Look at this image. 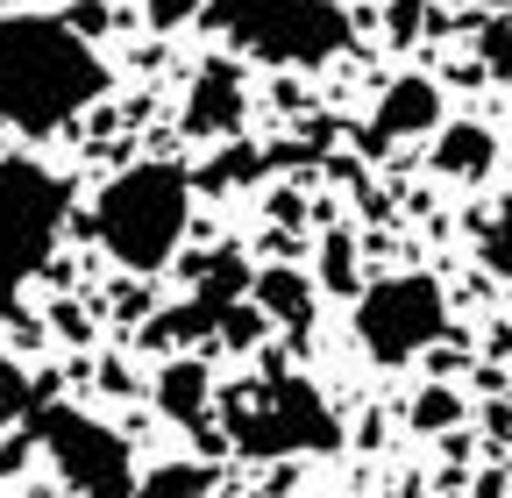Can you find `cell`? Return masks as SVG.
I'll use <instances>...</instances> for the list:
<instances>
[{
	"label": "cell",
	"instance_id": "1",
	"mask_svg": "<svg viewBox=\"0 0 512 498\" xmlns=\"http://www.w3.org/2000/svg\"><path fill=\"white\" fill-rule=\"evenodd\" d=\"M107 93V65L57 15H0V121L22 136L64 129Z\"/></svg>",
	"mask_w": 512,
	"mask_h": 498
},
{
	"label": "cell",
	"instance_id": "2",
	"mask_svg": "<svg viewBox=\"0 0 512 498\" xmlns=\"http://www.w3.org/2000/svg\"><path fill=\"white\" fill-rule=\"evenodd\" d=\"M185 221H192V171L171 164V157H150V164H128L121 178H107V193L93 207V228H100V249L121 264V271H164L185 242Z\"/></svg>",
	"mask_w": 512,
	"mask_h": 498
},
{
	"label": "cell",
	"instance_id": "3",
	"mask_svg": "<svg viewBox=\"0 0 512 498\" xmlns=\"http://www.w3.org/2000/svg\"><path fill=\"white\" fill-rule=\"evenodd\" d=\"M221 442L235 456L278 463V456H313V449H342V420L320 399V385L271 370V378H242L221 392Z\"/></svg>",
	"mask_w": 512,
	"mask_h": 498
},
{
	"label": "cell",
	"instance_id": "4",
	"mask_svg": "<svg viewBox=\"0 0 512 498\" xmlns=\"http://www.w3.org/2000/svg\"><path fill=\"white\" fill-rule=\"evenodd\" d=\"M72 221V185L29 157H0V321H15L22 285L50 264Z\"/></svg>",
	"mask_w": 512,
	"mask_h": 498
},
{
	"label": "cell",
	"instance_id": "5",
	"mask_svg": "<svg viewBox=\"0 0 512 498\" xmlns=\"http://www.w3.org/2000/svg\"><path fill=\"white\" fill-rule=\"evenodd\" d=\"M200 15L264 65H328L349 50L342 0H207Z\"/></svg>",
	"mask_w": 512,
	"mask_h": 498
},
{
	"label": "cell",
	"instance_id": "6",
	"mask_svg": "<svg viewBox=\"0 0 512 498\" xmlns=\"http://www.w3.org/2000/svg\"><path fill=\"white\" fill-rule=\"evenodd\" d=\"M29 434L50 449L57 477L72 484L79 498H128V491H136V456H128V434L121 427H107V420H93L79 406L50 399V406L29 413Z\"/></svg>",
	"mask_w": 512,
	"mask_h": 498
},
{
	"label": "cell",
	"instance_id": "7",
	"mask_svg": "<svg viewBox=\"0 0 512 498\" xmlns=\"http://www.w3.org/2000/svg\"><path fill=\"white\" fill-rule=\"evenodd\" d=\"M448 328V292L427 271H399L356 292V342L377 363H413L420 349H434Z\"/></svg>",
	"mask_w": 512,
	"mask_h": 498
},
{
	"label": "cell",
	"instance_id": "8",
	"mask_svg": "<svg viewBox=\"0 0 512 498\" xmlns=\"http://www.w3.org/2000/svg\"><path fill=\"white\" fill-rule=\"evenodd\" d=\"M242 114H249L242 65L214 57V65H200V79H192V93H185V114H178V129H185L192 143H228V136L242 129Z\"/></svg>",
	"mask_w": 512,
	"mask_h": 498
},
{
	"label": "cell",
	"instance_id": "9",
	"mask_svg": "<svg viewBox=\"0 0 512 498\" xmlns=\"http://www.w3.org/2000/svg\"><path fill=\"white\" fill-rule=\"evenodd\" d=\"M427 129H441V86L434 79H392L384 100H377V114L356 129V143L370 157H384V150H399V143H413Z\"/></svg>",
	"mask_w": 512,
	"mask_h": 498
},
{
	"label": "cell",
	"instance_id": "10",
	"mask_svg": "<svg viewBox=\"0 0 512 498\" xmlns=\"http://www.w3.org/2000/svg\"><path fill=\"white\" fill-rule=\"evenodd\" d=\"M498 164V136L484 121H441L434 129V171L441 178H491Z\"/></svg>",
	"mask_w": 512,
	"mask_h": 498
},
{
	"label": "cell",
	"instance_id": "11",
	"mask_svg": "<svg viewBox=\"0 0 512 498\" xmlns=\"http://www.w3.org/2000/svg\"><path fill=\"white\" fill-rule=\"evenodd\" d=\"M249 299H256V314H264V321H278V328H292V335H306V321H313V278L292 271V264L256 271Z\"/></svg>",
	"mask_w": 512,
	"mask_h": 498
},
{
	"label": "cell",
	"instance_id": "12",
	"mask_svg": "<svg viewBox=\"0 0 512 498\" xmlns=\"http://www.w3.org/2000/svg\"><path fill=\"white\" fill-rule=\"evenodd\" d=\"M207 392H214V378H207L200 356H171V363L157 370V406H164L178 427H207Z\"/></svg>",
	"mask_w": 512,
	"mask_h": 498
},
{
	"label": "cell",
	"instance_id": "13",
	"mask_svg": "<svg viewBox=\"0 0 512 498\" xmlns=\"http://www.w3.org/2000/svg\"><path fill=\"white\" fill-rule=\"evenodd\" d=\"M221 328V314H207L200 299H185V306H171V314H157L150 328H143V342L150 349H185V342H200V335H214Z\"/></svg>",
	"mask_w": 512,
	"mask_h": 498
},
{
	"label": "cell",
	"instance_id": "14",
	"mask_svg": "<svg viewBox=\"0 0 512 498\" xmlns=\"http://www.w3.org/2000/svg\"><path fill=\"white\" fill-rule=\"evenodd\" d=\"M264 150H256V143H228L221 157H207V171L200 178H192V185H207V193H235V185H249V178H264Z\"/></svg>",
	"mask_w": 512,
	"mask_h": 498
},
{
	"label": "cell",
	"instance_id": "15",
	"mask_svg": "<svg viewBox=\"0 0 512 498\" xmlns=\"http://www.w3.org/2000/svg\"><path fill=\"white\" fill-rule=\"evenodd\" d=\"M207 491H214V470H200V463H164V470L136 477V491H128V498H207Z\"/></svg>",
	"mask_w": 512,
	"mask_h": 498
},
{
	"label": "cell",
	"instance_id": "16",
	"mask_svg": "<svg viewBox=\"0 0 512 498\" xmlns=\"http://www.w3.org/2000/svg\"><path fill=\"white\" fill-rule=\"evenodd\" d=\"M456 420H463V399L448 392V385H427V392L406 406V427H413V434H448Z\"/></svg>",
	"mask_w": 512,
	"mask_h": 498
},
{
	"label": "cell",
	"instance_id": "17",
	"mask_svg": "<svg viewBox=\"0 0 512 498\" xmlns=\"http://www.w3.org/2000/svg\"><path fill=\"white\" fill-rule=\"evenodd\" d=\"M320 285L342 292V299L363 292V278H356V242H349V235H328V242H320Z\"/></svg>",
	"mask_w": 512,
	"mask_h": 498
},
{
	"label": "cell",
	"instance_id": "18",
	"mask_svg": "<svg viewBox=\"0 0 512 498\" xmlns=\"http://www.w3.org/2000/svg\"><path fill=\"white\" fill-rule=\"evenodd\" d=\"M43 392H50V385H29V378H22V363H15V356H0V420H8V413H36V406H50Z\"/></svg>",
	"mask_w": 512,
	"mask_h": 498
},
{
	"label": "cell",
	"instance_id": "19",
	"mask_svg": "<svg viewBox=\"0 0 512 498\" xmlns=\"http://www.w3.org/2000/svg\"><path fill=\"white\" fill-rule=\"evenodd\" d=\"M477 249H484V264H491L498 278H512V200L484 221V242H477Z\"/></svg>",
	"mask_w": 512,
	"mask_h": 498
},
{
	"label": "cell",
	"instance_id": "20",
	"mask_svg": "<svg viewBox=\"0 0 512 498\" xmlns=\"http://www.w3.org/2000/svg\"><path fill=\"white\" fill-rule=\"evenodd\" d=\"M264 328H271V321L256 314V299H242V306H228V314H221V328H214V335H221L228 349H249L256 335H264Z\"/></svg>",
	"mask_w": 512,
	"mask_h": 498
},
{
	"label": "cell",
	"instance_id": "21",
	"mask_svg": "<svg viewBox=\"0 0 512 498\" xmlns=\"http://www.w3.org/2000/svg\"><path fill=\"white\" fill-rule=\"evenodd\" d=\"M57 22L72 29V36H86V43H93V36H100V29L114 22V15H107V0H72V8H64Z\"/></svg>",
	"mask_w": 512,
	"mask_h": 498
},
{
	"label": "cell",
	"instance_id": "22",
	"mask_svg": "<svg viewBox=\"0 0 512 498\" xmlns=\"http://www.w3.org/2000/svg\"><path fill=\"white\" fill-rule=\"evenodd\" d=\"M200 8H207V0H143V22L150 29H185Z\"/></svg>",
	"mask_w": 512,
	"mask_h": 498
},
{
	"label": "cell",
	"instance_id": "23",
	"mask_svg": "<svg viewBox=\"0 0 512 498\" xmlns=\"http://www.w3.org/2000/svg\"><path fill=\"white\" fill-rule=\"evenodd\" d=\"M50 328H57L64 342H86V335H93V321H86L79 299H57V306H50Z\"/></svg>",
	"mask_w": 512,
	"mask_h": 498
},
{
	"label": "cell",
	"instance_id": "24",
	"mask_svg": "<svg viewBox=\"0 0 512 498\" xmlns=\"http://www.w3.org/2000/svg\"><path fill=\"white\" fill-rule=\"evenodd\" d=\"M29 449H36V434H29V427L15 434V442H0V477H15V470L29 463Z\"/></svg>",
	"mask_w": 512,
	"mask_h": 498
},
{
	"label": "cell",
	"instance_id": "25",
	"mask_svg": "<svg viewBox=\"0 0 512 498\" xmlns=\"http://www.w3.org/2000/svg\"><path fill=\"white\" fill-rule=\"evenodd\" d=\"M413 29H420V0H392V36L406 43Z\"/></svg>",
	"mask_w": 512,
	"mask_h": 498
},
{
	"label": "cell",
	"instance_id": "26",
	"mask_svg": "<svg viewBox=\"0 0 512 498\" xmlns=\"http://www.w3.org/2000/svg\"><path fill=\"white\" fill-rule=\"evenodd\" d=\"M484 427H491L498 442H505V434H512V406H491V413H484Z\"/></svg>",
	"mask_w": 512,
	"mask_h": 498
}]
</instances>
